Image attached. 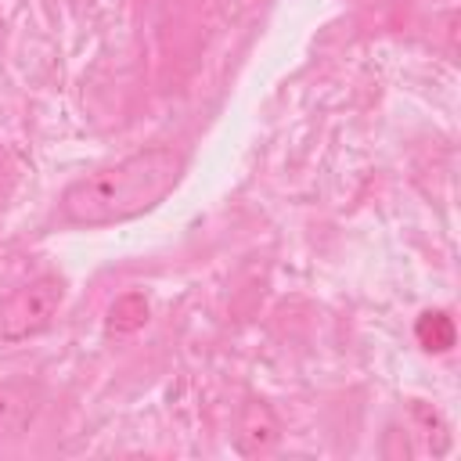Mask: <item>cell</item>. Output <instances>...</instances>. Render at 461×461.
Segmentation results:
<instances>
[{
	"label": "cell",
	"mask_w": 461,
	"mask_h": 461,
	"mask_svg": "<svg viewBox=\"0 0 461 461\" xmlns=\"http://www.w3.org/2000/svg\"><path fill=\"white\" fill-rule=\"evenodd\" d=\"M184 173V155L173 148H140L112 166H101L61 191V216L76 227H108L151 212Z\"/></svg>",
	"instance_id": "6da1fadb"
},
{
	"label": "cell",
	"mask_w": 461,
	"mask_h": 461,
	"mask_svg": "<svg viewBox=\"0 0 461 461\" xmlns=\"http://www.w3.org/2000/svg\"><path fill=\"white\" fill-rule=\"evenodd\" d=\"M65 299V281L58 274H40L29 285L14 288L11 295L0 299V342H25L40 331H47L61 310Z\"/></svg>",
	"instance_id": "7a4b0ae2"
},
{
	"label": "cell",
	"mask_w": 461,
	"mask_h": 461,
	"mask_svg": "<svg viewBox=\"0 0 461 461\" xmlns=\"http://www.w3.org/2000/svg\"><path fill=\"white\" fill-rule=\"evenodd\" d=\"M43 407V389L29 378H0V443L29 432Z\"/></svg>",
	"instance_id": "3957f363"
},
{
	"label": "cell",
	"mask_w": 461,
	"mask_h": 461,
	"mask_svg": "<svg viewBox=\"0 0 461 461\" xmlns=\"http://www.w3.org/2000/svg\"><path fill=\"white\" fill-rule=\"evenodd\" d=\"M281 439V429H277V418L270 414L267 403H249L238 418V432H234V447L238 454L245 457H256V454H267L274 450Z\"/></svg>",
	"instance_id": "277c9868"
},
{
	"label": "cell",
	"mask_w": 461,
	"mask_h": 461,
	"mask_svg": "<svg viewBox=\"0 0 461 461\" xmlns=\"http://www.w3.org/2000/svg\"><path fill=\"white\" fill-rule=\"evenodd\" d=\"M148 299L140 292H126L108 306V331L112 335H133L148 324Z\"/></svg>",
	"instance_id": "5b68a950"
},
{
	"label": "cell",
	"mask_w": 461,
	"mask_h": 461,
	"mask_svg": "<svg viewBox=\"0 0 461 461\" xmlns=\"http://www.w3.org/2000/svg\"><path fill=\"white\" fill-rule=\"evenodd\" d=\"M414 335H418V342H421L429 353H447V349L454 346V339H457L454 321H450L443 310H429V313H421L418 324H414Z\"/></svg>",
	"instance_id": "8992f818"
},
{
	"label": "cell",
	"mask_w": 461,
	"mask_h": 461,
	"mask_svg": "<svg viewBox=\"0 0 461 461\" xmlns=\"http://www.w3.org/2000/svg\"><path fill=\"white\" fill-rule=\"evenodd\" d=\"M11 184H14V166H11V155H7V148L0 140V209H4L7 194H11Z\"/></svg>",
	"instance_id": "52a82bcc"
}]
</instances>
